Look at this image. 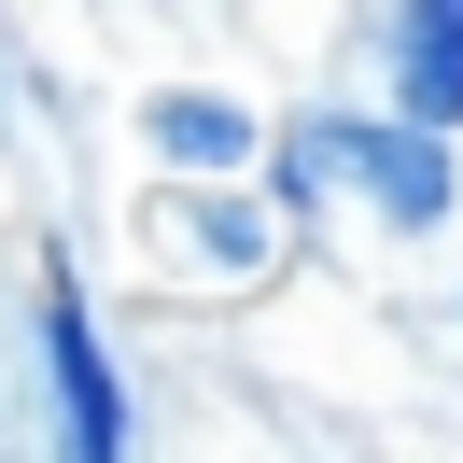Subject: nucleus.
<instances>
[{
    "label": "nucleus",
    "instance_id": "7ed1b4c3",
    "mask_svg": "<svg viewBox=\"0 0 463 463\" xmlns=\"http://www.w3.org/2000/svg\"><path fill=\"white\" fill-rule=\"evenodd\" d=\"M393 99L407 127H463V0H393Z\"/></svg>",
    "mask_w": 463,
    "mask_h": 463
},
{
    "label": "nucleus",
    "instance_id": "39448f33",
    "mask_svg": "<svg viewBox=\"0 0 463 463\" xmlns=\"http://www.w3.org/2000/svg\"><path fill=\"white\" fill-rule=\"evenodd\" d=\"M197 239H211V253H225V267H253V253H267V225H253V211H239V197H211V211H197Z\"/></svg>",
    "mask_w": 463,
    "mask_h": 463
},
{
    "label": "nucleus",
    "instance_id": "f03ea898",
    "mask_svg": "<svg viewBox=\"0 0 463 463\" xmlns=\"http://www.w3.org/2000/svg\"><path fill=\"white\" fill-rule=\"evenodd\" d=\"M43 365H57L71 449H85V463H113V449H127V379H113V351H99V323H85V281H71V267H43Z\"/></svg>",
    "mask_w": 463,
    "mask_h": 463
},
{
    "label": "nucleus",
    "instance_id": "20e7f679",
    "mask_svg": "<svg viewBox=\"0 0 463 463\" xmlns=\"http://www.w3.org/2000/svg\"><path fill=\"white\" fill-rule=\"evenodd\" d=\"M155 155H183V169H239V155H253V113H225V99H155Z\"/></svg>",
    "mask_w": 463,
    "mask_h": 463
},
{
    "label": "nucleus",
    "instance_id": "f257e3e1",
    "mask_svg": "<svg viewBox=\"0 0 463 463\" xmlns=\"http://www.w3.org/2000/svg\"><path fill=\"white\" fill-rule=\"evenodd\" d=\"M295 169L379 197V225H449V141L435 127H295Z\"/></svg>",
    "mask_w": 463,
    "mask_h": 463
}]
</instances>
